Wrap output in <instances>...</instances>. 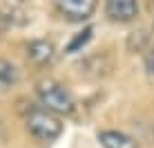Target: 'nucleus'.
Segmentation results:
<instances>
[{"mask_svg": "<svg viewBox=\"0 0 154 148\" xmlns=\"http://www.w3.org/2000/svg\"><path fill=\"white\" fill-rule=\"evenodd\" d=\"M36 92H38L40 103L45 105V110L54 114H72L74 112V101L72 92L63 83H58L56 79H40L36 83Z\"/></svg>", "mask_w": 154, "mask_h": 148, "instance_id": "f257e3e1", "label": "nucleus"}, {"mask_svg": "<svg viewBox=\"0 0 154 148\" xmlns=\"http://www.w3.org/2000/svg\"><path fill=\"white\" fill-rule=\"evenodd\" d=\"M25 126H27L29 135H34L36 139H40V141H54L63 135L60 119H58L54 112L45 110V108L31 110L27 114V119H25Z\"/></svg>", "mask_w": 154, "mask_h": 148, "instance_id": "f03ea898", "label": "nucleus"}, {"mask_svg": "<svg viewBox=\"0 0 154 148\" xmlns=\"http://www.w3.org/2000/svg\"><path fill=\"white\" fill-rule=\"evenodd\" d=\"M98 0H56V9L69 23H83L89 20L96 11Z\"/></svg>", "mask_w": 154, "mask_h": 148, "instance_id": "7ed1b4c3", "label": "nucleus"}, {"mask_svg": "<svg viewBox=\"0 0 154 148\" xmlns=\"http://www.w3.org/2000/svg\"><path fill=\"white\" fill-rule=\"evenodd\" d=\"M105 14L116 23H130L139 16L136 0H105Z\"/></svg>", "mask_w": 154, "mask_h": 148, "instance_id": "20e7f679", "label": "nucleus"}, {"mask_svg": "<svg viewBox=\"0 0 154 148\" xmlns=\"http://www.w3.org/2000/svg\"><path fill=\"white\" fill-rule=\"evenodd\" d=\"M54 52L56 47L51 40H45V38H38V40H31L27 45V59L36 65H45L54 59Z\"/></svg>", "mask_w": 154, "mask_h": 148, "instance_id": "39448f33", "label": "nucleus"}, {"mask_svg": "<svg viewBox=\"0 0 154 148\" xmlns=\"http://www.w3.org/2000/svg\"><path fill=\"white\" fill-rule=\"evenodd\" d=\"M98 141L103 148H139L130 135L121 133V130H103L98 133Z\"/></svg>", "mask_w": 154, "mask_h": 148, "instance_id": "423d86ee", "label": "nucleus"}, {"mask_svg": "<svg viewBox=\"0 0 154 148\" xmlns=\"http://www.w3.org/2000/svg\"><path fill=\"white\" fill-rule=\"evenodd\" d=\"M16 81H18V70L7 59H0V90L11 88Z\"/></svg>", "mask_w": 154, "mask_h": 148, "instance_id": "0eeeda50", "label": "nucleus"}, {"mask_svg": "<svg viewBox=\"0 0 154 148\" xmlns=\"http://www.w3.org/2000/svg\"><path fill=\"white\" fill-rule=\"evenodd\" d=\"M92 34H94V29L92 27H85L81 34H76L72 38V43L67 45V52H69V54H74V52H81L85 45L89 43V40H92Z\"/></svg>", "mask_w": 154, "mask_h": 148, "instance_id": "6e6552de", "label": "nucleus"}, {"mask_svg": "<svg viewBox=\"0 0 154 148\" xmlns=\"http://www.w3.org/2000/svg\"><path fill=\"white\" fill-rule=\"evenodd\" d=\"M145 70L150 74H154V47L147 52V56H145Z\"/></svg>", "mask_w": 154, "mask_h": 148, "instance_id": "1a4fd4ad", "label": "nucleus"}, {"mask_svg": "<svg viewBox=\"0 0 154 148\" xmlns=\"http://www.w3.org/2000/svg\"><path fill=\"white\" fill-rule=\"evenodd\" d=\"M152 29H154V23H152Z\"/></svg>", "mask_w": 154, "mask_h": 148, "instance_id": "9d476101", "label": "nucleus"}]
</instances>
